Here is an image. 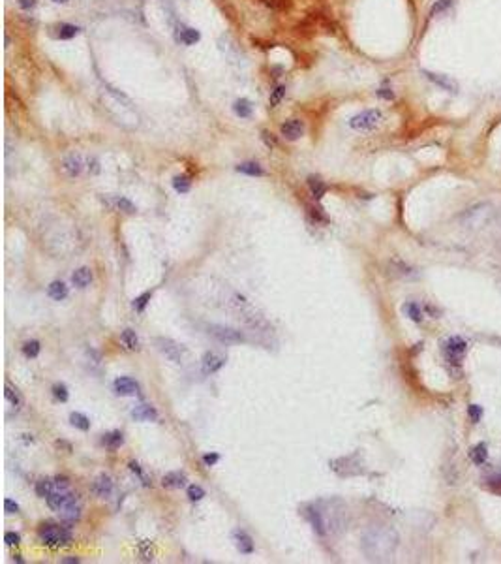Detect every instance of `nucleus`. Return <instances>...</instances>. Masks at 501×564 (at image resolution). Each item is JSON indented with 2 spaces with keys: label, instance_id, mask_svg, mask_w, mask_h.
Segmentation results:
<instances>
[{
  "label": "nucleus",
  "instance_id": "nucleus-28",
  "mask_svg": "<svg viewBox=\"0 0 501 564\" xmlns=\"http://www.w3.org/2000/svg\"><path fill=\"white\" fill-rule=\"evenodd\" d=\"M102 442L103 446L109 448V450H119L120 446L124 444V435H122L120 431H111L107 435H103Z\"/></svg>",
  "mask_w": 501,
  "mask_h": 564
},
{
  "label": "nucleus",
  "instance_id": "nucleus-40",
  "mask_svg": "<svg viewBox=\"0 0 501 564\" xmlns=\"http://www.w3.org/2000/svg\"><path fill=\"white\" fill-rule=\"evenodd\" d=\"M51 391H53V397L60 402H66L70 399V391H68V387H66V384H55L51 387Z\"/></svg>",
  "mask_w": 501,
  "mask_h": 564
},
{
  "label": "nucleus",
  "instance_id": "nucleus-49",
  "mask_svg": "<svg viewBox=\"0 0 501 564\" xmlns=\"http://www.w3.org/2000/svg\"><path fill=\"white\" fill-rule=\"evenodd\" d=\"M4 510H6V513H19V504L15 500H11V498H6L4 500Z\"/></svg>",
  "mask_w": 501,
  "mask_h": 564
},
{
  "label": "nucleus",
  "instance_id": "nucleus-33",
  "mask_svg": "<svg viewBox=\"0 0 501 564\" xmlns=\"http://www.w3.org/2000/svg\"><path fill=\"white\" fill-rule=\"evenodd\" d=\"M21 352H23L25 358L36 359L40 356V352H42V344H40V341H26L25 344L21 346Z\"/></svg>",
  "mask_w": 501,
  "mask_h": 564
},
{
  "label": "nucleus",
  "instance_id": "nucleus-48",
  "mask_svg": "<svg viewBox=\"0 0 501 564\" xmlns=\"http://www.w3.org/2000/svg\"><path fill=\"white\" fill-rule=\"evenodd\" d=\"M220 461V453H205L203 455V463L207 465V467H214L216 463Z\"/></svg>",
  "mask_w": 501,
  "mask_h": 564
},
{
  "label": "nucleus",
  "instance_id": "nucleus-17",
  "mask_svg": "<svg viewBox=\"0 0 501 564\" xmlns=\"http://www.w3.org/2000/svg\"><path fill=\"white\" fill-rule=\"evenodd\" d=\"M188 483V476L180 470H171L167 474H163L161 478V485L165 489H182L186 487Z\"/></svg>",
  "mask_w": 501,
  "mask_h": 564
},
{
  "label": "nucleus",
  "instance_id": "nucleus-57",
  "mask_svg": "<svg viewBox=\"0 0 501 564\" xmlns=\"http://www.w3.org/2000/svg\"><path fill=\"white\" fill-rule=\"evenodd\" d=\"M13 561H17V563H23V559H21V555H15V557H13Z\"/></svg>",
  "mask_w": 501,
  "mask_h": 564
},
{
  "label": "nucleus",
  "instance_id": "nucleus-36",
  "mask_svg": "<svg viewBox=\"0 0 501 564\" xmlns=\"http://www.w3.org/2000/svg\"><path fill=\"white\" fill-rule=\"evenodd\" d=\"M113 205L117 207L119 211H124V213L128 214H134L137 211V207L128 199V197H122V196H115L113 197Z\"/></svg>",
  "mask_w": 501,
  "mask_h": 564
},
{
  "label": "nucleus",
  "instance_id": "nucleus-56",
  "mask_svg": "<svg viewBox=\"0 0 501 564\" xmlns=\"http://www.w3.org/2000/svg\"><path fill=\"white\" fill-rule=\"evenodd\" d=\"M60 563H64V564H77V563H81V561H79L77 557H64V559H60Z\"/></svg>",
  "mask_w": 501,
  "mask_h": 564
},
{
  "label": "nucleus",
  "instance_id": "nucleus-58",
  "mask_svg": "<svg viewBox=\"0 0 501 564\" xmlns=\"http://www.w3.org/2000/svg\"><path fill=\"white\" fill-rule=\"evenodd\" d=\"M53 2H57V4H66L68 0H53Z\"/></svg>",
  "mask_w": 501,
  "mask_h": 564
},
{
  "label": "nucleus",
  "instance_id": "nucleus-7",
  "mask_svg": "<svg viewBox=\"0 0 501 564\" xmlns=\"http://www.w3.org/2000/svg\"><path fill=\"white\" fill-rule=\"evenodd\" d=\"M336 474L340 476H357L362 472V463H360V457L358 453H353V455H348V457H338V459H332L329 463Z\"/></svg>",
  "mask_w": 501,
  "mask_h": 564
},
{
  "label": "nucleus",
  "instance_id": "nucleus-24",
  "mask_svg": "<svg viewBox=\"0 0 501 564\" xmlns=\"http://www.w3.org/2000/svg\"><path fill=\"white\" fill-rule=\"evenodd\" d=\"M308 188H310V192H312L315 201H319V199L327 194V185H325L319 177H314V175L308 177Z\"/></svg>",
  "mask_w": 501,
  "mask_h": 564
},
{
  "label": "nucleus",
  "instance_id": "nucleus-29",
  "mask_svg": "<svg viewBox=\"0 0 501 564\" xmlns=\"http://www.w3.org/2000/svg\"><path fill=\"white\" fill-rule=\"evenodd\" d=\"M238 173H244V175H250V177H263L265 170L259 166L257 162H242L237 166Z\"/></svg>",
  "mask_w": 501,
  "mask_h": 564
},
{
  "label": "nucleus",
  "instance_id": "nucleus-34",
  "mask_svg": "<svg viewBox=\"0 0 501 564\" xmlns=\"http://www.w3.org/2000/svg\"><path fill=\"white\" fill-rule=\"evenodd\" d=\"M70 423L75 429H81V431H88L90 429V419L86 418L85 414H81V412H72L70 414Z\"/></svg>",
  "mask_w": 501,
  "mask_h": 564
},
{
  "label": "nucleus",
  "instance_id": "nucleus-53",
  "mask_svg": "<svg viewBox=\"0 0 501 564\" xmlns=\"http://www.w3.org/2000/svg\"><path fill=\"white\" fill-rule=\"evenodd\" d=\"M377 96H379V98H385V100H392V98H394V93H392L391 89H379V91H377Z\"/></svg>",
  "mask_w": 501,
  "mask_h": 564
},
{
  "label": "nucleus",
  "instance_id": "nucleus-23",
  "mask_svg": "<svg viewBox=\"0 0 501 564\" xmlns=\"http://www.w3.org/2000/svg\"><path fill=\"white\" fill-rule=\"evenodd\" d=\"M47 295H49L53 301H64L68 297V286L62 281H53L51 284L47 286Z\"/></svg>",
  "mask_w": 501,
  "mask_h": 564
},
{
  "label": "nucleus",
  "instance_id": "nucleus-10",
  "mask_svg": "<svg viewBox=\"0 0 501 564\" xmlns=\"http://www.w3.org/2000/svg\"><path fill=\"white\" fill-rule=\"evenodd\" d=\"M77 498V495H73V493H70V491H53L51 495L47 496L45 500H47V506L51 508L53 512L60 513L66 506L70 504V502H73Z\"/></svg>",
  "mask_w": 501,
  "mask_h": 564
},
{
  "label": "nucleus",
  "instance_id": "nucleus-38",
  "mask_svg": "<svg viewBox=\"0 0 501 564\" xmlns=\"http://www.w3.org/2000/svg\"><path fill=\"white\" fill-rule=\"evenodd\" d=\"M150 297H152V291H143L141 295H137L136 299L132 301V307L136 308V312H144V308L148 305Z\"/></svg>",
  "mask_w": 501,
  "mask_h": 564
},
{
  "label": "nucleus",
  "instance_id": "nucleus-42",
  "mask_svg": "<svg viewBox=\"0 0 501 564\" xmlns=\"http://www.w3.org/2000/svg\"><path fill=\"white\" fill-rule=\"evenodd\" d=\"M467 416H469V419H471L473 423H479L481 418H483V408H481L479 404H469V406H467Z\"/></svg>",
  "mask_w": 501,
  "mask_h": 564
},
{
  "label": "nucleus",
  "instance_id": "nucleus-39",
  "mask_svg": "<svg viewBox=\"0 0 501 564\" xmlns=\"http://www.w3.org/2000/svg\"><path fill=\"white\" fill-rule=\"evenodd\" d=\"M186 495H188V498H190V502H199V500H203L205 496H207V493H205V489L201 487V485L192 483V485H188Z\"/></svg>",
  "mask_w": 501,
  "mask_h": 564
},
{
  "label": "nucleus",
  "instance_id": "nucleus-51",
  "mask_svg": "<svg viewBox=\"0 0 501 564\" xmlns=\"http://www.w3.org/2000/svg\"><path fill=\"white\" fill-rule=\"evenodd\" d=\"M88 171L90 173H100V162L96 160V158H88Z\"/></svg>",
  "mask_w": 501,
  "mask_h": 564
},
{
  "label": "nucleus",
  "instance_id": "nucleus-3",
  "mask_svg": "<svg viewBox=\"0 0 501 564\" xmlns=\"http://www.w3.org/2000/svg\"><path fill=\"white\" fill-rule=\"evenodd\" d=\"M496 216V211L490 203H475L460 214V224L466 230H481L490 226Z\"/></svg>",
  "mask_w": 501,
  "mask_h": 564
},
{
  "label": "nucleus",
  "instance_id": "nucleus-46",
  "mask_svg": "<svg viewBox=\"0 0 501 564\" xmlns=\"http://www.w3.org/2000/svg\"><path fill=\"white\" fill-rule=\"evenodd\" d=\"M4 542H6V546H19V544H21V534H17V532H6V534H4Z\"/></svg>",
  "mask_w": 501,
  "mask_h": 564
},
{
  "label": "nucleus",
  "instance_id": "nucleus-20",
  "mask_svg": "<svg viewBox=\"0 0 501 564\" xmlns=\"http://www.w3.org/2000/svg\"><path fill=\"white\" fill-rule=\"evenodd\" d=\"M62 170L66 171L68 177H77L83 171V158L79 154H70L62 162Z\"/></svg>",
  "mask_w": 501,
  "mask_h": 564
},
{
  "label": "nucleus",
  "instance_id": "nucleus-30",
  "mask_svg": "<svg viewBox=\"0 0 501 564\" xmlns=\"http://www.w3.org/2000/svg\"><path fill=\"white\" fill-rule=\"evenodd\" d=\"M34 489H36V495L42 496V498H47V496L51 495L53 491H57V489H55V481H53V478L38 479V481H36V485H34Z\"/></svg>",
  "mask_w": 501,
  "mask_h": 564
},
{
  "label": "nucleus",
  "instance_id": "nucleus-12",
  "mask_svg": "<svg viewBox=\"0 0 501 564\" xmlns=\"http://www.w3.org/2000/svg\"><path fill=\"white\" fill-rule=\"evenodd\" d=\"M233 542H235V546H237L238 553L240 555H252L255 551V544H254V538L248 534L246 530L242 529H237L233 530Z\"/></svg>",
  "mask_w": 501,
  "mask_h": 564
},
{
  "label": "nucleus",
  "instance_id": "nucleus-16",
  "mask_svg": "<svg viewBox=\"0 0 501 564\" xmlns=\"http://www.w3.org/2000/svg\"><path fill=\"white\" fill-rule=\"evenodd\" d=\"M132 418L136 421H158L160 414H158V410L154 408L152 404L141 402V404H136V408L132 410Z\"/></svg>",
  "mask_w": 501,
  "mask_h": 564
},
{
  "label": "nucleus",
  "instance_id": "nucleus-25",
  "mask_svg": "<svg viewBox=\"0 0 501 564\" xmlns=\"http://www.w3.org/2000/svg\"><path fill=\"white\" fill-rule=\"evenodd\" d=\"M469 459L475 463L477 467L484 465L486 459H488V448H486V444H484V442H479L477 446H473V448L469 450Z\"/></svg>",
  "mask_w": 501,
  "mask_h": 564
},
{
  "label": "nucleus",
  "instance_id": "nucleus-41",
  "mask_svg": "<svg viewBox=\"0 0 501 564\" xmlns=\"http://www.w3.org/2000/svg\"><path fill=\"white\" fill-rule=\"evenodd\" d=\"M152 544L148 542V540H143V542H139V546H137V549H139V555H141V559L143 561H152Z\"/></svg>",
  "mask_w": 501,
  "mask_h": 564
},
{
  "label": "nucleus",
  "instance_id": "nucleus-13",
  "mask_svg": "<svg viewBox=\"0 0 501 564\" xmlns=\"http://www.w3.org/2000/svg\"><path fill=\"white\" fill-rule=\"evenodd\" d=\"M113 487H115V483H113V478L109 474H98L92 483H90V491L96 496H100V498L109 496L113 493Z\"/></svg>",
  "mask_w": 501,
  "mask_h": 564
},
{
  "label": "nucleus",
  "instance_id": "nucleus-2",
  "mask_svg": "<svg viewBox=\"0 0 501 564\" xmlns=\"http://www.w3.org/2000/svg\"><path fill=\"white\" fill-rule=\"evenodd\" d=\"M398 534L385 525H374L362 536V551L370 561H389L396 553Z\"/></svg>",
  "mask_w": 501,
  "mask_h": 564
},
{
  "label": "nucleus",
  "instance_id": "nucleus-35",
  "mask_svg": "<svg viewBox=\"0 0 501 564\" xmlns=\"http://www.w3.org/2000/svg\"><path fill=\"white\" fill-rule=\"evenodd\" d=\"M233 111L237 113L238 117L248 119V117L252 115V103H250V100H246V98H240V100H237L235 105H233Z\"/></svg>",
  "mask_w": 501,
  "mask_h": 564
},
{
  "label": "nucleus",
  "instance_id": "nucleus-52",
  "mask_svg": "<svg viewBox=\"0 0 501 564\" xmlns=\"http://www.w3.org/2000/svg\"><path fill=\"white\" fill-rule=\"evenodd\" d=\"M488 485H492V487H501V472H498V474H494V476L488 478Z\"/></svg>",
  "mask_w": 501,
  "mask_h": 564
},
{
  "label": "nucleus",
  "instance_id": "nucleus-4",
  "mask_svg": "<svg viewBox=\"0 0 501 564\" xmlns=\"http://www.w3.org/2000/svg\"><path fill=\"white\" fill-rule=\"evenodd\" d=\"M38 538L42 542L43 546L47 547H66L72 544L73 540V534L68 527H62V525H55V523H45L38 529Z\"/></svg>",
  "mask_w": 501,
  "mask_h": 564
},
{
  "label": "nucleus",
  "instance_id": "nucleus-32",
  "mask_svg": "<svg viewBox=\"0 0 501 564\" xmlns=\"http://www.w3.org/2000/svg\"><path fill=\"white\" fill-rule=\"evenodd\" d=\"M177 38H179L182 43H186V45H194L196 42H199L201 34H199V30H196V28H180Z\"/></svg>",
  "mask_w": 501,
  "mask_h": 564
},
{
  "label": "nucleus",
  "instance_id": "nucleus-50",
  "mask_svg": "<svg viewBox=\"0 0 501 564\" xmlns=\"http://www.w3.org/2000/svg\"><path fill=\"white\" fill-rule=\"evenodd\" d=\"M263 2L271 8H287L289 6L287 0H263Z\"/></svg>",
  "mask_w": 501,
  "mask_h": 564
},
{
  "label": "nucleus",
  "instance_id": "nucleus-1",
  "mask_svg": "<svg viewBox=\"0 0 501 564\" xmlns=\"http://www.w3.org/2000/svg\"><path fill=\"white\" fill-rule=\"evenodd\" d=\"M300 513L317 536H338L348 529L349 513L342 498H319L300 506Z\"/></svg>",
  "mask_w": 501,
  "mask_h": 564
},
{
  "label": "nucleus",
  "instance_id": "nucleus-45",
  "mask_svg": "<svg viewBox=\"0 0 501 564\" xmlns=\"http://www.w3.org/2000/svg\"><path fill=\"white\" fill-rule=\"evenodd\" d=\"M53 481H55V489L57 491H68L70 489V479L66 476H55Z\"/></svg>",
  "mask_w": 501,
  "mask_h": 564
},
{
  "label": "nucleus",
  "instance_id": "nucleus-26",
  "mask_svg": "<svg viewBox=\"0 0 501 564\" xmlns=\"http://www.w3.org/2000/svg\"><path fill=\"white\" fill-rule=\"evenodd\" d=\"M120 341H122V344L126 346L128 350L136 352L139 350V346H141V342H139V337H137V333L134 331V329H124L122 333H120Z\"/></svg>",
  "mask_w": 501,
  "mask_h": 564
},
{
  "label": "nucleus",
  "instance_id": "nucleus-11",
  "mask_svg": "<svg viewBox=\"0 0 501 564\" xmlns=\"http://www.w3.org/2000/svg\"><path fill=\"white\" fill-rule=\"evenodd\" d=\"M225 365V358L218 352H205L201 358V367L205 375H216Z\"/></svg>",
  "mask_w": 501,
  "mask_h": 564
},
{
  "label": "nucleus",
  "instance_id": "nucleus-5",
  "mask_svg": "<svg viewBox=\"0 0 501 564\" xmlns=\"http://www.w3.org/2000/svg\"><path fill=\"white\" fill-rule=\"evenodd\" d=\"M207 333L211 335L213 339H216L218 342H221V344H240V342L246 341V337H244L242 331L223 324H211L207 327Z\"/></svg>",
  "mask_w": 501,
  "mask_h": 564
},
{
  "label": "nucleus",
  "instance_id": "nucleus-43",
  "mask_svg": "<svg viewBox=\"0 0 501 564\" xmlns=\"http://www.w3.org/2000/svg\"><path fill=\"white\" fill-rule=\"evenodd\" d=\"M128 467H130V470H132V472L136 474L137 478L143 481L144 485H148V479H146V476H144V470L141 469V465H139V463H137V461H130V463H128Z\"/></svg>",
  "mask_w": 501,
  "mask_h": 564
},
{
  "label": "nucleus",
  "instance_id": "nucleus-14",
  "mask_svg": "<svg viewBox=\"0 0 501 564\" xmlns=\"http://www.w3.org/2000/svg\"><path fill=\"white\" fill-rule=\"evenodd\" d=\"M113 387H115V393L122 395V397H132V395L139 393V384H137L134 378L130 376H120L113 382Z\"/></svg>",
  "mask_w": 501,
  "mask_h": 564
},
{
  "label": "nucleus",
  "instance_id": "nucleus-54",
  "mask_svg": "<svg viewBox=\"0 0 501 564\" xmlns=\"http://www.w3.org/2000/svg\"><path fill=\"white\" fill-rule=\"evenodd\" d=\"M261 136H263L265 143H267V145H269V147H274V145H276V139H274V137H271L272 134H269V132H263Z\"/></svg>",
  "mask_w": 501,
  "mask_h": 564
},
{
  "label": "nucleus",
  "instance_id": "nucleus-21",
  "mask_svg": "<svg viewBox=\"0 0 501 564\" xmlns=\"http://www.w3.org/2000/svg\"><path fill=\"white\" fill-rule=\"evenodd\" d=\"M92 269L90 267H79V269H75L73 273H72V282H73V286H77V288H86V286H90V282H92Z\"/></svg>",
  "mask_w": 501,
  "mask_h": 564
},
{
  "label": "nucleus",
  "instance_id": "nucleus-44",
  "mask_svg": "<svg viewBox=\"0 0 501 564\" xmlns=\"http://www.w3.org/2000/svg\"><path fill=\"white\" fill-rule=\"evenodd\" d=\"M284 96H286V87L284 85L276 87V89L271 93V105L272 107H274V105H278V103L284 100Z\"/></svg>",
  "mask_w": 501,
  "mask_h": 564
},
{
  "label": "nucleus",
  "instance_id": "nucleus-9",
  "mask_svg": "<svg viewBox=\"0 0 501 564\" xmlns=\"http://www.w3.org/2000/svg\"><path fill=\"white\" fill-rule=\"evenodd\" d=\"M443 352H445V358H447L449 363L460 365L464 354L467 352V342L462 337H450L449 341L443 344Z\"/></svg>",
  "mask_w": 501,
  "mask_h": 564
},
{
  "label": "nucleus",
  "instance_id": "nucleus-6",
  "mask_svg": "<svg viewBox=\"0 0 501 564\" xmlns=\"http://www.w3.org/2000/svg\"><path fill=\"white\" fill-rule=\"evenodd\" d=\"M383 120V113L379 109H366V111H360L358 115L351 117L349 120V126L353 130H358V132H368V130H374L381 124Z\"/></svg>",
  "mask_w": 501,
  "mask_h": 564
},
{
  "label": "nucleus",
  "instance_id": "nucleus-18",
  "mask_svg": "<svg viewBox=\"0 0 501 564\" xmlns=\"http://www.w3.org/2000/svg\"><path fill=\"white\" fill-rule=\"evenodd\" d=\"M425 74L432 83H435L437 87H441L443 91H449V93H456L458 91V83L454 79H450L449 76H441V74H433V72H428V70H423Z\"/></svg>",
  "mask_w": 501,
  "mask_h": 564
},
{
  "label": "nucleus",
  "instance_id": "nucleus-55",
  "mask_svg": "<svg viewBox=\"0 0 501 564\" xmlns=\"http://www.w3.org/2000/svg\"><path fill=\"white\" fill-rule=\"evenodd\" d=\"M19 6L25 9H30L36 6V0H19Z\"/></svg>",
  "mask_w": 501,
  "mask_h": 564
},
{
  "label": "nucleus",
  "instance_id": "nucleus-47",
  "mask_svg": "<svg viewBox=\"0 0 501 564\" xmlns=\"http://www.w3.org/2000/svg\"><path fill=\"white\" fill-rule=\"evenodd\" d=\"M450 4H452V0H437V2H435V4L432 6V15L445 11V9L449 8Z\"/></svg>",
  "mask_w": 501,
  "mask_h": 564
},
{
  "label": "nucleus",
  "instance_id": "nucleus-27",
  "mask_svg": "<svg viewBox=\"0 0 501 564\" xmlns=\"http://www.w3.org/2000/svg\"><path fill=\"white\" fill-rule=\"evenodd\" d=\"M402 310H404V314H406L409 320H413L415 324H421V322H423V308H421V305H417L415 301L404 303Z\"/></svg>",
  "mask_w": 501,
  "mask_h": 564
},
{
  "label": "nucleus",
  "instance_id": "nucleus-15",
  "mask_svg": "<svg viewBox=\"0 0 501 564\" xmlns=\"http://www.w3.org/2000/svg\"><path fill=\"white\" fill-rule=\"evenodd\" d=\"M280 132H282V136L286 137V139H289V141H297L298 137L304 134V124H302V120H298V119L286 120L280 126Z\"/></svg>",
  "mask_w": 501,
  "mask_h": 564
},
{
  "label": "nucleus",
  "instance_id": "nucleus-22",
  "mask_svg": "<svg viewBox=\"0 0 501 564\" xmlns=\"http://www.w3.org/2000/svg\"><path fill=\"white\" fill-rule=\"evenodd\" d=\"M81 512H83V506L79 502V498H75L73 502H70V504L60 512V517L68 523H75L81 519Z\"/></svg>",
  "mask_w": 501,
  "mask_h": 564
},
{
  "label": "nucleus",
  "instance_id": "nucleus-8",
  "mask_svg": "<svg viewBox=\"0 0 501 564\" xmlns=\"http://www.w3.org/2000/svg\"><path fill=\"white\" fill-rule=\"evenodd\" d=\"M154 342H156V348L169 359V361H173V363H180V361H182V356H184V352H186L182 344H179V342L173 341V339H167V337H158Z\"/></svg>",
  "mask_w": 501,
  "mask_h": 564
},
{
  "label": "nucleus",
  "instance_id": "nucleus-37",
  "mask_svg": "<svg viewBox=\"0 0 501 564\" xmlns=\"http://www.w3.org/2000/svg\"><path fill=\"white\" fill-rule=\"evenodd\" d=\"M190 187H192V181H190L188 175H177V177L173 179V188H175L179 194L190 192Z\"/></svg>",
  "mask_w": 501,
  "mask_h": 564
},
{
  "label": "nucleus",
  "instance_id": "nucleus-19",
  "mask_svg": "<svg viewBox=\"0 0 501 564\" xmlns=\"http://www.w3.org/2000/svg\"><path fill=\"white\" fill-rule=\"evenodd\" d=\"M4 399H6V402H8L13 410H19V408L23 406V395H21V391H19L15 385L9 384L8 380L4 382Z\"/></svg>",
  "mask_w": 501,
  "mask_h": 564
},
{
  "label": "nucleus",
  "instance_id": "nucleus-31",
  "mask_svg": "<svg viewBox=\"0 0 501 564\" xmlns=\"http://www.w3.org/2000/svg\"><path fill=\"white\" fill-rule=\"evenodd\" d=\"M55 30H57L55 36H57L59 40H70V38H75L81 28L75 25H70V23H62V25H59Z\"/></svg>",
  "mask_w": 501,
  "mask_h": 564
}]
</instances>
